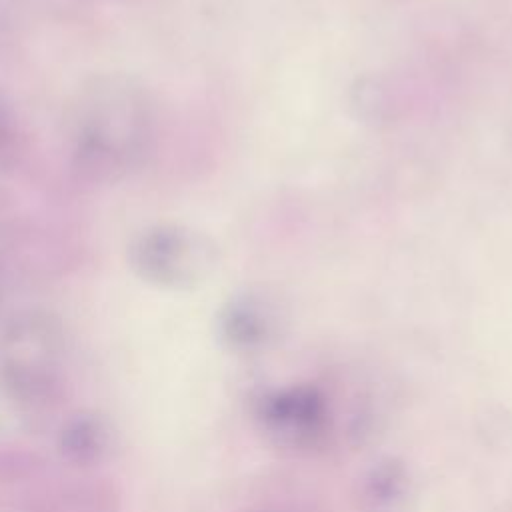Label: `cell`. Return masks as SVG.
<instances>
[{"label":"cell","instance_id":"8","mask_svg":"<svg viewBox=\"0 0 512 512\" xmlns=\"http://www.w3.org/2000/svg\"><path fill=\"white\" fill-rule=\"evenodd\" d=\"M404 488V474L402 468L396 464H386L380 470L374 472V476L368 480V492L372 502L386 504L392 502Z\"/></svg>","mask_w":512,"mask_h":512},{"label":"cell","instance_id":"7","mask_svg":"<svg viewBox=\"0 0 512 512\" xmlns=\"http://www.w3.org/2000/svg\"><path fill=\"white\" fill-rule=\"evenodd\" d=\"M24 152V136L12 108L0 98V176L16 168Z\"/></svg>","mask_w":512,"mask_h":512},{"label":"cell","instance_id":"6","mask_svg":"<svg viewBox=\"0 0 512 512\" xmlns=\"http://www.w3.org/2000/svg\"><path fill=\"white\" fill-rule=\"evenodd\" d=\"M222 336L236 348H252L266 336L268 322L256 318V308L250 302H236L222 314Z\"/></svg>","mask_w":512,"mask_h":512},{"label":"cell","instance_id":"3","mask_svg":"<svg viewBox=\"0 0 512 512\" xmlns=\"http://www.w3.org/2000/svg\"><path fill=\"white\" fill-rule=\"evenodd\" d=\"M132 272L158 288H188L212 266L208 242L182 226L158 224L142 230L128 246Z\"/></svg>","mask_w":512,"mask_h":512},{"label":"cell","instance_id":"4","mask_svg":"<svg viewBox=\"0 0 512 512\" xmlns=\"http://www.w3.org/2000/svg\"><path fill=\"white\" fill-rule=\"evenodd\" d=\"M258 414L266 434L286 448H318L328 436V404L314 388L300 386L274 392L262 402Z\"/></svg>","mask_w":512,"mask_h":512},{"label":"cell","instance_id":"5","mask_svg":"<svg viewBox=\"0 0 512 512\" xmlns=\"http://www.w3.org/2000/svg\"><path fill=\"white\" fill-rule=\"evenodd\" d=\"M116 444V432L108 416L82 410L66 418L56 434V450L64 462L90 468L106 462Z\"/></svg>","mask_w":512,"mask_h":512},{"label":"cell","instance_id":"2","mask_svg":"<svg viewBox=\"0 0 512 512\" xmlns=\"http://www.w3.org/2000/svg\"><path fill=\"white\" fill-rule=\"evenodd\" d=\"M66 362L68 338L56 314L30 308L0 328V390L20 410L38 412L58 402Z\"/></svg>","mask_w":512,"mask_h":512},{"label":"cell","instance_id":"1","mask_svg":"<svg viewBox=\"0 0 512 512\" xmlns=\"http://www.w3.org/2000/svg\"><path fill=\"white\" fill-rule=\"evenodd\" d=\"M154 140V106L132 76L88 80L68 112L66 146L76 176L92 184L118 182L136 170Z\"/></svg>","mask_w":512,"mask_h":512},{"label":"cell","instance_id":"9","mask_svg":"<svg viewBox=\"0 0 512 512\" xmlns=\"http://www.w3.org/2000/svg\"><path fill=\"white\" fill-rule=\"evenodd\" d=\"M2 298H4V276H2V270H0V304H2Z\"/></svg>","mask_w":512,"mask_h":512}]
</instances>
